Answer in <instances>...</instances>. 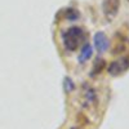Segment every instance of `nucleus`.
Segmentation results:
<instances>
[{"label": "nucleus", "mask_w": 129, "mask_h": 129, "mask_svg": "<svg viewBox=\"0 0 129 129\" xmlns=\"http://www.w3.org/2000/svg\"><path fill=\"white\" fill-rule=\"evenodd\" d=\"M105 67V59L102 58H95V62L93 63V69H92V74H90V76H95V75H98L102 72Z\"/></svg>", "instance_id": "423d86ee"}, {"label": "nucleus", "mask_w": 129, "mask_h": 129, "mask_svg": "<svg viewBox=\"0 0 129 129\" xmlns=\"http://www.w3.org/2000/svg\"><path fill=\"white\" fill-rule=\"evenodd\" d=\"M63 10H64V18L69 19V21H75L80 17V13L74 8H67V9H63Z\"/></svg>", "instance_id": "0eeeda50"}, {"label": "nucleus", "mask_w": 129, "mask_h": 129, "mask_svg": "<svg viewBox=\"0 0 129 129\" xmlns=\"http://www.w3.org/2000/svg\"><path fill=\"white\" fill-rule=\"evenodd\" d=\"M129 69V56H123L119 59L112 61L110 66L107 67V71L111 76H119V75L124 74Z\"/></svg>", "instance_id": "f03ea898"}, {"label": "nucleus", "mask_w": 129, "mask_h": 129, "mask_svg": "<svg viewBox=\"0 0 129 129\" xmlns=\"http://www.w3.org/2000/svg\"><path fill=\"white\" fill-rule=\"evenodd\" d=\"M93 43H94V47L97 49L98 53H103L109 49L110 47V40L109 38L106 36L105 32L102 31H97L94 34V38H93Z\"/></svg>", "instance_id": "20e7f679"}, {"label": "nucleus", "mask_w": 129, "mask_h": 129, "mask_svg": "<svg viewBox=\"0 0 129 129\" xmlns=\"http://www.w3.org/2000/svg\"><path fill=\"white\" fill-rule=\"evenodd\" d=\"M63 88H64V90H66L67 93H70L71 90H74V88H75L74 80H72L71 78L66 76V78L63 79Z\"/></svg>", "instance_id": "6e6552de"}, {"label": "nucleus", "mask_w": 129, "mask_h": 129, "mask_svg": "<svg viewBox=\"0 0 129 129\" xmlns=\"http://www.w3.org/2000/svg\"><path fill=\"white\" fill-rule=\"evenodd\" d=\"M92 56H93V47L90 44H88V43H85L80 50V54L78 56V61H79V63H84L88 59H90Z\"/></svg>", "instance_id": "39448f33"}, {"label": "nucleus", "mask_w": 129, "mask_h": 129, "mask_svg": "<svg viewBox=\"0 0 129 129\" xmlns=\"http://www.w3.org/2000/svg\"><path fill=\"white\" fill-rule=\"evenodd\" d=\"M61 38L63 41V47L69 52H75L80 45L85 44L87 32L79 26H71L67 30L61 32Z\"/></svg>", "instance_id": "f257e3e1"}, {"label": "nucleus", "mask_w": 129, "mask_h": 129, "mask_svg": "<svg viewBox=\"0 0 129 129\" xmlns=\"http://www.w3.org/2000/svg\"><path fill=\"white\" fill-rule=\"evenodd\" d=\"M119 8H120V0H103V2H102L103 14L109 19L114 18L117 14Z\"/></svg>", "instance_id": "7ed1b4c3"}]
</instances>
